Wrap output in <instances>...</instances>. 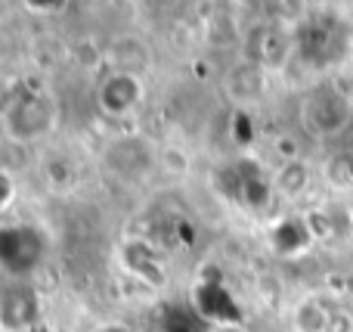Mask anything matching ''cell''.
<instances>
[{
    "label": "cell",
    "instance_id": "8992f818",
    "mask_svg": "<svg viewBox=\"0 0 353 332\" xmlns=\"http://www.w3.org/2000/svg\"><path fill=\"white\" fill-rule=\"evenodd\" d=\"M294 56V31L282 28L279 22H257L242 35V59L279 72Z\"/></svg>",
    "mask_w": 353,
    "mask_h": 332
},
{
    "label": "cell",
    "instance_id": "ac0fdd59",
    "mask_svg": "<svg viewBox=\"0 0 353 332\" xmlns=\"http://www.w3.org/2000/svg\"><path fill=\"white\" fill-rule=\"evenodd\" d=\"M12 199H16V184H12V177L6 171H0V211L10 208Z\"/></svg>",
    "mask_w": 353,
    "mask_h": 332
},
{
    "label": "cell",
    "instance_id": "5bb4252c",
    "mask_svg": "<svg viewBox=\"0 0 353 332\" xmlns=\"http://www.w3.org/2000/svg\"><path fill=\"white\" fill-rule=\"evenodd\" d=\"M310 165L304 159H292V162H282L279 171L273 174V186L279 196L285 199H301L307 190H310Z\"/></svg>",
    "mask_w": 353,
    "mask_h": 332
},
{
    "label": "cell",
    "instance_id": "ba28073f",
    "mask_svg": "<svg viewBox=\"0 0 353 332\" xmlns=\"http://www.w3.org/2000/svg\"><path fill=\"white\" fill-rule=\"evenodd\" d=\"M146 103V78L143 75H130V72H109L99 78L97 84V109L105 118H130L140 112V106Z\"/></svg>",
    "mask_w": 353,
    "mask_h": 332
},
{
    "label": "cell",
    "instance_id": "6da1fadb",
    "mask_svg": "<svg viewBox=\"0 0 353 332\" xmlns=\"http://www.w3.org/2000/svg\"><path fill=\"white\" fill-rule=\"evenodd\" d=\"M59 128V99L41 84H22L0 106V134L16 146H37Z\"/></svg>",
    "mask_w": 353,
    "mask_h": 332
},
{
    "label": "cell",
    "instance_id": "d6986e66",
    "mask_svg": "<svg viewBox=\"0 0 353 332\" xmlns=\"http://www.w3.org/2000/svg\"><path fill=\"white\" fill-rule=\"evenodd\" d=\"M325 332H353V317L347 314V311H332Z\"/></svg>",
    "mask_w": 353,
    "mask_h": 332
},
{
    "label": "cell",
    "instance_id": "9c48e42d",
    "mask_svg": "<svg viewBox=\"0 0 353 332\" xmlns=\"http://www.w3.org/2000/svg\"><path fill=\"white\" fill-rule=\"evenodd\" d=\"M267 87H270V72L261 66H254V62H248V59L236 62L223 78V93L236 106H242V109L261 103V99L267 97Z\"/></svg>",
    "mask_w": 353,
    "mask_h": 332
},
{
    "label": "cell",
    "instance_id": "e0dca14e",
    "mask_svg": "<svg viewBox=\"0 0 353 332\" xmlns=\"http://www.w3.org/2000/svg\"><path fill=\"white\" fill-rule=\"evenodd\" d=\"M329 180L338 186V190H350L353 186V149L350 153H341L329 162Z\"/></svg>",
    "mask_w": 353,
    "mask_h": 332
},
{
    "label": "cell",
    "instance_id": "30bf717a",
    "mask_svg": "<svg viewBox=\"0 0 353 332\" xmlns=\"http://www.w3.org/2000/svg\"><path fill=\"white\" fill-rule=\"evenodd\" d=\"M105 62L115 72H130L146 78L149 66H152V50L140 35H118L112 37L109 50H105Z\"/></svg>",
    "mask_w": 353,
    "mask_h": 332
},
{
    "label": "cell",
    "instance_id": "7c38bea8",
    "mask_svg": "<svg viewBox=\"0 0 353 332\" xmlns=\"http://www.w3.org/2000/svg\"><path fill=\"white\" fill-rule=\"evenodd\" d=\"M37 317V298L28 283H16L0 295V326L3 329H28Z\"/></svg>",
    "mask_w": 353,
    "mask_h": 332
},
{
    "label": "cell",
    "instance_id": "5b68a950",
    "mask_svg": "<svg viewBox=\"0 0 353 332\" xmlns=\"http://www.w3.org/2000/svg\"><path fill=\"white\" fill-rule=\"evenodd\" d=\"M214 190H220L230 202L242 205V208L261 211L270 205L276 186L273 177H267L254 159H239L236 165H226L220 168V174H214Z\"/></svg>",
    "mask_w": 353,
    "mask_h": 332
},
{
    "label": "cell",
    "instance_id": "7a4b0ae2",
    "mask_svg": "<svg viewBox=\"0 0 353 332\" xmlns=\"http://www.w3.org/2000/svg\"><path fill=\"white\" fill-rule=\"evenodd\" d=\"M47 264V233L34 224H0V273L25 283Z\"/></svg>",
    "mask_w": 353,
    "mask_h": 332
},
{
    "label": "cell",
    "instance_id": "ffe728a7",
    "mask_svg": "<svg viewBox=\"0 0 353 332\" xmlns=\"http://www.w3.org/2000/svg\"><path fill=\"white\" fill-rule=\"evenodd\" d=\"M90 332H130V326H124V323H99Z\"/></svg>",
    "mask_w": 353,
    "mask_h": 332
},
{
    "label": "cell",
    "instance_id": "277c9868",
    "mask_svg": "<svg viewBox=\"0 0 353 332\" xmlns=\"http://www.w3.org/2000/svg\"><path fill=\"white\" fill-rule=\"evenodd\" d=\"M347 53V28L332 16H310L294 28V56L313 68L335 66Z\"/></svg>",
    "mask_w": 353,
    "mask_h": 332
},
{
    "label": "cell",
    "instance_id": "44dd1931",
    "mask_svg": "<svg viewBox=\"0 0 353 332\" xmlns=\"http://www.w3.org/2000/svg\"><path fill=\"white\" fill-rule=\"evenodd\" d=\"M211 332H248L242 323H226V326H214Z\"/></svg>",
    "mask_w": 353,
    "mask_h": 332
},
{
    "label": "cell",
    "instance_id": "8fae6325",
    "mask_svg": "<svg viewBox=\"0 0 353 332\" xmlns=\"http://www.w3.org/2000/svg\"><path fill=\"white\" fill-rule=\"evenodd\" d=\"M121 264L128 267L137 280H143V283H149V286L165 283V264H161L155 246L146 240H124L121 242Z\"/></svg>",
    "mask_w": 353,
    "mask_h": 332
},
{
    "label": "cell",
    "instance_id": "2e32d148",
    "mask_svg": "<svg viewBox=\"0 0 353 332\" xmlns=\"http://www.w3.org/2000/svg\"><path fill=\"white\" fill-rule=\"evenodd\" d=\"M41 174L47 177V184L53 190H72L74 180H78V168H74V162L68 155H50L41 165Z\"/></svg>",
    "mask_w": 353,
    "mask_h": 332
},
{
    "label": "cell",
    "instance_id": "9a60e30c",
    "mask_svg": "<svg viewBox=\"0 0 353 332\" xmlns=\"http://www.w3.org/2000/svg\"><path fill=\"white\" fill-rule=\"evenodd\" d=\"M329 317H332V311L325 308L323 302H316V298H304L292 314V326H294V332H325Z\"/></svg>",
    "mask_w": 353,
    "mask_h": 332
},
{
    "label": "cell",
    "instance_id": "4fadbf2b",
    "mask_svg": "<svg viewBox=\"0 0 353 332\" xmlns=\"http://www.w3.org/2000/svg\"><path fill=\"white\" fill-rule=\"evenodd\" d=\"M316 240L307 224V217H282L273 230H270V242H273V252L276 255H285V258H294L301 255L310 242Z\"/></svg>",
    "mask_w": 353,
    "mask_h": 332
},
{
    "label": "cell",
    "instance_id": "3957f363",
    "mask_svg": "<svg viewBox=\"0 0 353 332\" xmlns=\"http://www.w3.org/2000/svg\"><path fill=\"white\" fill-rule=\"evenodd\" d=\"M353 121V103L344 90L332 84H319L301 103V124L310 137L319 140H332V137H341Z\"/></svg>",
    "mask_w": 353,
    "mask_h": 332
},
{
    "label": "cell",
    "instance_id": "52a82bcc",
    "mask_svg": "<svg viewBox=\"0 0 353 332\" xmlns=\"http://www.w3.org/2000/svg\"><path fill=\"white\" fill-rule=\"evenodd\" d=\"M155 165H159L155 146L137 134L118 137V140H112L109 146L103 149V168L115 180H124V184H140V180H146Z\"/></svg>",
    "mask_w": 353,
    "mask_h": 332
}]
</instances>
